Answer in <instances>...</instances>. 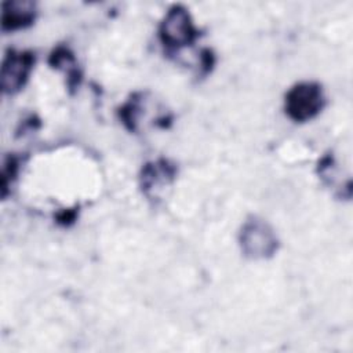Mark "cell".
Wrapping results in <instances>:
<instances>
[{
    "label": "cell",
    "instance_id": "obj_6",
    "mask_svg": "<svg viewBox=\"0 0 353 353\" xmlns=\"http://www.w3.org/2000/svg\"><path fill=\"white\" fill-rule=\"evenodd\" d=\"M37 15L36 4L26 0H10L1 6V30L14 32L30 26Z\"/></svg>",
    "mask_w": 353,
    "mask_h": 353
},
{
    "label": "cell",
    "instance_id": "obj_8",
    "mask_svg": "<svg viewBox=\"0 0 353 353\" xmlns=\"http://www.w3.org/2000/svg\"><path fill=\"white\" fill-rule=\"evenodd\" d=\"M18 168H19V159L14 154H10L8 157L4 159L3 161V168H1V196H7V189L11 186L12 181L18 175Z\"/></svg>",
    "mask_w": 353,
    "mask_h": 353
},
{
    "label": "cell",
    "instance_id": "obj_7",
    "mask_svg": "<svg viewBox=\"0 0 353 353\" xmlns=\"http://www.w3.org/2000/svg\"><path fill=\"white\" fill-rule=\"evenodd\" d=\"M50 65L57 69H63L68 73V84L69 87H74L79 84L80 74L76 68V59L73 52L68 47H57L48 59Z\"/></svg>",
    "mask_w": 353,
    "mask_h": 353
},
{
    "label": "cell",
    "instance_id": "obj_4",
    "mask_svg": "<svg viewBox=\"0 0 353 353\" xmlns=\"http://www.w3.org/2000/svg\"><path fill=\"white\" fill-rule=\"evenodd\" d=\"M36 57L32 51L7 50L1 62V90L4 94L14 95L19 92L33 69Z\"/></svg>",
    "mask_w": 353,
    "mask_h": 353
},
{
    "label": "cell",
    "instance_id": "obj_3",
    "mask_svg": "<svg viewBox=\"0 0 353 353\" xmlns=\"http://www.w3.org/2000/svg\"><path fill=\"white\" fill-rule=\"evenodd\" d=\"M159 37L168 51H178L194 43L199 30L189 10L181 4L170 7L159 26Z\"/></svg>",
    "mask_w": 353,
    "mask_h": 353
},
{
    "label": "cell",
    "instance_id": "obj_5",
    "mask_svg": "<svg viewBox=\"0 0 353 353\" xmlns=\"http://www.w3.org/2000/svg\"><path fill=\"white\" fill-rule=\"evenodd\" d=\"M176 165L168 159H157L143 164L139 175V186L142 193L149 199H159L176 176Z\"/></svg>",
    "mask_w": 353,
    "mask_h": 353
},
{
    "label": "cell",
    "instance_id": "obj_2",
    "mask_svg": "<svg viewBox=\"0 0 353 353\" xmlns=\"http://www.w3.org/2000/svg\"><path fill=\"white\" fill-rule=\"evenodd\" d=\"M323 87L316 81H299L284 97L285 114L295 123H306L314 119L324 108Z\"/></svg>",
    "mask_w": 353,
    "mask_h": 353
},
{
    "label": "cell",
    "instance_id": "obj_1",
    "mask_svg": "<svg viewBox=\"0 0 353 353\" xmlns=\"http://www.w3.org/2000/svg\"><path fill=\"white\" fill-rule=\"evenodd\" d=\"M239 244L244 256L250 259H269L280 247L274 229L263 218L248 216L239 232Z\"/></svg>",
    "mask_w": 353,
    "mask_h": 353
}]
</instances>
